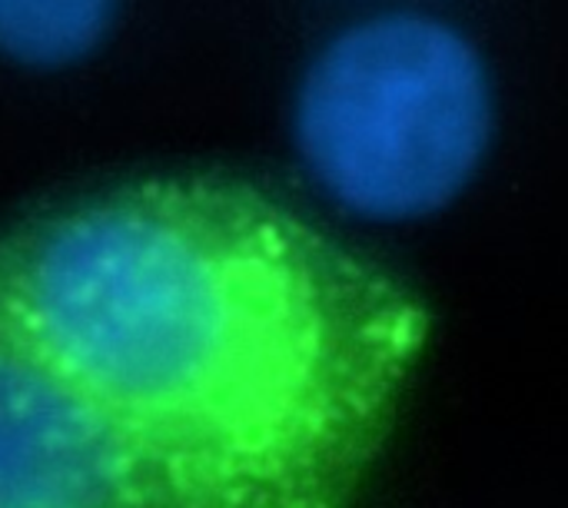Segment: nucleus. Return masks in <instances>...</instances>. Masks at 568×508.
Masks as SVG:
<instances>
[{
  "label": "nucleus",
  "instance_id": "f257e3e1",
  "mask_svg": "<svg viewBox=\"0 0 568 508\" xmlns=\"http://www.w3.org/2000/svg\"><path fill=\"white\" fill-rule=\"evenodd\" d=\"M413 373L293 230L90 196L0 243V508H353Z\"/></svg>",
  "mask_w": 568,
  "mask_h": 508
},
{
  "label": "nucleus",
  "instance_id": "f03ea898",
  "mask_svg": "<svg viewBox=\"0 0 568 508\" xmlns=\"http://www.w3.org/2000/svg\"><path fill=\"white\" fill-rule=\"evenodd\" d=\"M496 133L493 77L476 43L423 13L336 33L293 100L296 150L333 203L379 223L423 220L476 180Z\"/></svg>",
  "mask_w": 568,
  "mask_h": 508
},
{
  "label": "nucleus",
  "instance_id": "7ed1b4c3",
  "mask_svg": "<svg viewBox=\"0 0 568 508\" xmlns=\"http://www.w3.org/2000/svg\"><path fill=\"white\" fill-rule=\"evenodd\" d=\"M120 0H0V57L27 70L87 60L110 33Z\"/></svg>",
  "mask_w": 568,
  "mask_h": 508
}]
</instances>
